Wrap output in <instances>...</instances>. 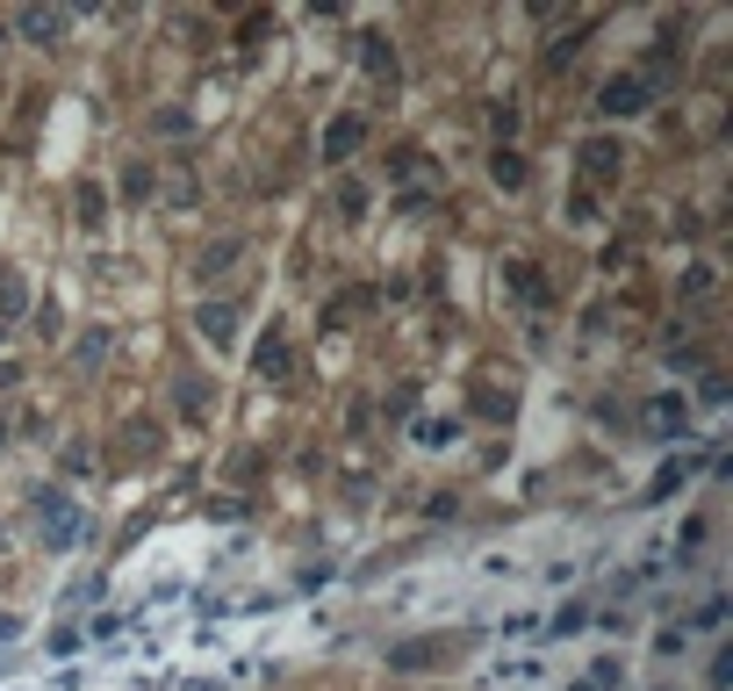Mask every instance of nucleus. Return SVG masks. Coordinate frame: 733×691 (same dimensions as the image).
Returning <instances> with one entry per match:
<instances>
[{
    "label": "nucleus",
    "instance_id": "f03ea898",
    "mask_svg": "<svg viewBox=\"0 0 733 691\" xmlns=\"http://www.w3.org/2000/svg\"><path fill=\"white\" fill-rule=\"evenodd\" d=\"M654 102V86L640 80V72H618V80H604V94H598V116H640V108Z\"/></svg>",
    "mask_w": 733,
    "mask_h": 691
},
{
    "label": "nucleus",
    "instance_id": "39448f33",
    "mask_svg": "<svg viewBox=\"0 0 733 691\" xmlns=\"http://www.w3.org/2000/svg\"><path fill=\"white\" fill-rule=\"evenodd\" d=\"M640 425H648L654 440H676V432L690 425V403L683 397H648V418H640Z\"/></svg>",
    "mask_w": 733,
    "mask_h": 691
},
{
    "label": "nucleus",
    "instance_id": "1a4fd4ad",
    "mask_svg": "<svg viewBox=\"0 0 733 691\" xmlns=\"http://www.w3.org/2000/svg\"><path fill=\"white\" fill-rule=\"evenodd\" d=\"M22 311H29V281H22L15 267H0V325H15Z\"/></svg>",
    "mask_w": 733,
    "mask_h": 691
},
{
    "label": "nucleus",
    "instance_id": "20e7f679",
    "mask_svg": "<svg viewBox=\"0 0 733 691\" xmlns=\"http://www.w3.org/2000/svg\"><path fill=\"white\" fill-rule=\"evenodd\" d=\"M576 166L590 173V180H618V166H626V144H618V138H582Z\"/></svg>",
    "mask_w": 733,
    "mask_h": 691
},
{
    "label": "nucleus",
    "instance_id": "423d86ee",
    "mask_svg": "<svg viewBox=\"0 0 733 691\" xmlns=\"http://www.w3.org/2000/svg\"><path fill=\"white\" fill-rule=\"evenodd\" d=\"M359 144H367V116H339L324 130V159H353Z\"/></svg>",
    "mask_w": 733,
    "mask_h": 691
},
{
    "label": "nucleus",
    "instance_id": "6ab92c4d",
    "mask_svg": "<svg viewBox=\"0 0 733 691\" xmlns=\"http://www.w3.org/2000/svg\"><path fill=\"white\" fill-rule=\"evenodd\" d=\"M576 691H604V684H598V677H582V684H576Z\"/></svg>",
    "mask_w": 733,
    "mask_h": 691
},
{
    "label": "nucleus",
    "instance_id": "f3484780",
    "mask_svg": "<svg viewBox=\"0 0 733 691\" xmlns=\"http://www.w3.org/2000/svg\"><path fill=\"white\" fill-rule=\"evenodd\" d=\"M122 195H130V202H144V195H152V173H144V166H130V180H122Z\"/></svg>",
    "mask_w": 733,
    "mask_h": 691
},
{
    "label": "nucleus",
    "instance_id": "ddd939ff",
    "mask_svg": "<svg viewBox=\"0 0 733 691\" xmlns=\"http://www.w3.org/2000/svg\"><path fill=\"white\" fill-rule=\"evenodd\" d=\"M102 216H108V195H102V188H80V224L102 231Z\"/></svg>",
    "mask_w": 733,
    "mask_h": 691
},
{
    "label": "nucleus",
    "instance_id": "7ed1b4c3",
    "mask_svg": "<svg viewBox=\"0 0 733 691\" xmlns=\"http://www.w3.org/2000/svg\"><path fill=\"white\" fill-rule=\"evenodd\" d=\"M453 656H461V641L431 634V641H403V648H389V670H431V663H453Z\"/></svg>",
    "mask_w": 733,
    "mask_h": 691
},
{
    "label": "nucleus",
    "instance_id": "f8f14e48",
    "mask_svg": "<svg viewBox=\"0 0 733 691\" xmlns=\"http://www.w3.org/2000/svg\"><path fill=\"white\" fill-rule=\"evenodd\" d=\"M58 30H66V15H51V8H29V15H22V36H36V44H51Z\"/></svg>",
    "mask_w": 733,
    "mask_h": 691
},
{
    "label": "nucleus",
    "instance_id": "a211bd4d",
    "mask_svg": "<svg viewBox=\"0 0 733 691\" xmlns=\"http://www.w3.org/2000/svg\"><path fill=\"white\" fill-rule=\"evenodd\" d=\"M683 295H712V267H690V274H683Z\"/></svg>",
    "mask_w": 733,
    "mask_h": 691
},
{
    "label": "nucleus",
    "instance_id": "2eb2a0df",
    "mask_svg": "<svg viewBox=\"0 0 733 691\" xmlns=\"http://www.w3.org/2000/svg\"><path fill=\"white\" fill-rule=\"evenodd\" d=\"M453 432H461V425H453V418H425V425H417V440H425V447H446Z\"/></svg>",
    "mask_w": 733,
    "mask_h": 691
},
{
    "label": "nucleus",
    "instance_id": "4468645a",
    "mask_svg": "<svg viewBox=\"0 0 733 691\" xmlns=\"http://www.w3.org/2000/svg\"><path fill=\"white\" fill-rule=\"evenodd\" d=\"M359 58H367V72H389L395 66V51L381 44V36H359Z\"/></svg>",
    "mask_w": 733,
    "mask_h": 691
},
{
    "label": "nucleus",
    "instance_id": "9b49d317",
    "mask_svg": "<svg viewBox=\"0 0 733 691\" xmlns=\"http://www.w3.org/2000/svg\"><path fill=\"white\" fill-rule=\"evenodd\" d=\"M489 173H496V188H511V195L525 188V159H518V152H496V159H489Z\"/></svg>",
    "mask_w": 733,
    "mask_h": 691
},
{
    "label": "nucleus",
    "instance_id": "f257e3e1",
    "mask_svg": "<svg viewBox=\"0 0 733 691\" xmlns=\"http://www.w3.org/2000/svg\"><path fill=\"white\" fill-rule=\"evenodd\" d=\"M29 512H36V534H44V548H72V540H80V512H72L66 490H36Z\"/></svg>",
    "mask_w": 733,
    "mask_h": 691
},
{
    "label": "nucleus",
    "instance_id": "6e6552de",
    "mask_svg": "<svg viewBox=\"0 0 733 691\" xmlns=\"http://www.w3.org/2000/svg\"><path fill=\"white\" fill-rule=\"evenodd\" d=\"M252 367H259V375H267V382H281V375H288V367H295L288 339H281V331H267V339H259V353H252Z\"/></svg>",
    "mask_w": 733,
    "mask_h": 691
},
{
    "label": "nucleus",
    "instance_id": "dca6fc26",
    "mask_svg": "<svg viewBox=\"0 0 733 691\" xmlns=\"http://www.w3.org/2000/svg\"><path fill=\"white\" fill-rule=\"evenodd\" d=\"M94 361H108V331H86L80 339V367H94Z\"/></svg>",
    "mask_w": 733,
    "mask_h": 691
},
{
    "label": "nucleus",
    "instance_id": "0eeeda50",
    "mask_svg": "<svg viewBox=\"0 0 733 691\" xmlns=\"http://www.w3.org/2000/svg\"><path fill=\"white\" fill-rule=\"evenodd\" d=\"M194 325H202V339H238V303H202V311H194Z\"/></svg>",
    "mask_w": 733,
    "mask_h": 691
},
{
    "label": "nucleus",
    "instance_id": "9d476101",
    "mask_svg": "<svg viewBox=\"0 0 733 691\" xmlns=\"http://www.w3.org/2000/svg\"><path fill=\"white\" fill-rule=\"evenodd\" d=\"M504 274L518 281V295H525V303H546V274H540V267H525V259H511Z\"/></svg>",
    "mask_w": 733,
    "mask_h": 691
}]
</instances>
